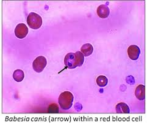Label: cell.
<instances>
[{"label": "cell", "mask_w": 147, "mask_h": 128, "mask_svg": "<svg viewBox=\"0 0 147 128\" xmlns=\"http://www.w3.org/2000/svg\"><path fill=\"white\" fill-rule=\"evenodd\" d=\"M135 96L140 101H143L145 98V86L144 85H139L135 90Z\"/></svg>", "instance_id": "obj_8"}, {"label": "cell", "mask_w": 147, "mask_h": 128, "mask_svg": "<svg viewBox=\"0 0 147 128\" xmlns=\"http://www.w3.org/2000/svg\"><path fill=\"white\" fill-rule=\"evenodd\" d=\"M27 23L30 28L34 29H37L42 26V18L38 14L31 12L27 17Z\"/></svg>", "instance_id": "obj_3"}, {"label": "cell", "mask_w": 147, "mask_h": 128, "mask_svg": "<svg viewBox=\"0 0 147 128\" xmlns=\"http://www.w3.org/2000/svg\"><path fill=\"white\" fill-rule=\"evenodd\" d=\"M74 97L72 93L70 91H64L62 93L59 97L58 102L60 107L63 110L70 109L73 105Z\"/></svg>", "instance_id": "obj_2"}, {"label": "cell", "mask_w": 147, "mask_h": 128, "mask_svg": "<svg viewBox=\"0 0 147 128\" xmlns=\"http://www.w3.org/2000/svg\"><path fill=\"white\" fill-rule=\"evenodd\" d=\"M84 61V56L81 52L78 51L76 53H67L64 58V64L67 68L72 69L81 66Z\"/></svg>", "instance_id": "obj_1"}, {"label": "cell", "mask_w": 147, "mask_h": 128, "mask_svg": "<svg viewBox=\"0 0 147 128\" xmlns=\"http://www.w3.org/2000/svg\"><path fill=\"white\" fill-rule=\"evenodd\" d=\"M24 77V72L21 69H17L13 72V78L17 82H22Z\"/></svg>", "instance_id": "obj_11"}, {"label": "cell", "mask_w": 147, "mask_h": 128, "mask_svg": "<svg viewBox=\"0 0 147 128\" xmlns=\"http://www.w3.org/2000/svg\"><path fill=\"white\" fill-rule=\"evenodd\" d=\"M28 33V28L25 24L19 23L15 29V34L19 39L25 37Z\"/></svg>", "instance_id": "obj_5"}, {"label": "cell", "mask_w": 147, "mask_h": 128, "mask_svg": "<svg viewBox=\"0 0 147 128\" xmlns=\"http://www.w3.org/2000/svg\"><path fill=\"white\" fill-rule=\"evenodd\" d=\"M128 54L131 60H137L140 54V50L138 46L131 45L128 48Z\"/></svg>", "instance_id": "obj_6"}, {"label": "cell", "mask_w": 147, "mask_h": 128, "mask_svg": "<svg viewBox=\"0 0 147 128\" xmlns=\"http://www.w3.org/2000/svg\"><path fill=\"white\" fill-rule=\"evenodd\" d=\"M47 64V59L43 56L37 57L32 63V67L36 72L40 73L43 71Z\"/></svg>", "instance_id": "obj_4"}, {"label": "cell", "mask_w": 147, "mask_h": 128, "mask_svg": "<svg viewBox=\"0 0 147 128\" xmlns=\"http://www.w3.org/2000/svg\"><path fill=\"white\" fill-rule=\"evenodd\" d=\"M117 114H129V107L124 102H120L115 107Z\"/></svg>", "instance_id": "obj_9"}, {"label": "cell", "mask_w": 147, "mask_h": 128, "mask_svg": "<svg viewBox=\"0 0 147 128\" xmlns=\"http://www.w3.org/2000/svg\"><path fill=\"white\" fill-rule=\"evenodd\" d=\"M96 12L100 18H106L109 16L110 9L106 4H101L97 8Z\"/></svg>", "instance_id": "obj_7"}, {"label": "cell", "mask_w": 147, "mask_h": 128, "mask_svg": "<svg viewBox=\"0 0 147 128\" xmlns=\"http://www.w3.org/2000/svg\"><path fill=\"white\" fill-rule=\"evenodd\" d=\"M94 47L90 44H85L81 48V52L84 57H89L93 53Z\"/></svg>", "instance_id": "obj_10"}, {"label": "cell", "mask_w": 147, "mask_h": 128, "mask_svg": "<svg viewBox=\"0 0 147 128\" xmlns=\"http://www.w3.org/2000/svg\"><path fill=\"white\" fill-rule=\"evenodd\" d=\"M55 106H56V104H55L50 106V107L48 108V112L51 113H55V114H57L58 112L57 110H55Z\"/></svg>", "instance_id": "obj_13"}, {"label": "cell", "mask_w": 147, "mask_h": 128, "mask_svg": "<svg viewBox=\"0 0 147 128\" xmlns=\"http://www.w3.org/2000/svg\"><path fill=\"white\" fill-rule=\"evenodd\" d=\"M108 83V79L105 76H100L96 78L97 85L100 87H103L107 85Z\"/></svg>", "instance_id": "obj_12"}]
</instances>
